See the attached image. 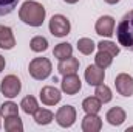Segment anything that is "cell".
Instances as JSON below:
<instances>
[{
	"label": "cell",
	"mask_w": 133,
	"mask_h": 132,
	"mask_svg": "<svg viewBox=\"0 0 133 132\" xmlns=\"http://www.w3.org/2000/svg\"><path fill=\"white\" fill-rule=\"evenodd\" d=\"M46 11L43 8L42 3L34 2V0H26L22 3L20 9H19V17L23 23L30 25V27H40L45 20Z\"/></svg>",
	"instance_id": "1"
},
{
	"label": "cell",
	"mask_w": 133,
	"mask_h": 132,
	"mask_svg": "<svg viewBox=\"0 0 133 132\" xmlns=\"http://www.w3.org/2000/svg\"><path fill=\"white\" fill-rule=\"evenodd\" d=\"M116 37L119 45L133 51V9L124 14L116 28Z\"/></svg>",
	"instance_id": "2"
},
{
	"label": "cell",
	"mask_w": 133,
	"mask_h": 132,
	"mask_svg": "<svg viewBox=\"0 0 133 132\" xmlns=\"http://www.w3.org/2000/svg\"><path fill=\"white\" fill-rule=\"evenodd\" d=\"M51 70H53V65H51V61L48 58H34L28 67L31 78L37 79V81L46 79L51 75Z\"/></svg>",
	"instance_id": "3"
},
{
	"label": "cell",
	"mask_w": 133,
	"mask_h": 132,
	"mask_svg": "<svg viewBox=\"0 0 133 132\" xmlns=\"http://www.w3.org/2000/svg\"><path fill=\"white\" fill-rule=\"evenodd\" d=\"M22 89V82L16 75H8L2 79L0 82V92L3 93V97L6 98H14L20 93Z\"/></svg>",
	"instance_id": "4"
},
{
	"label": "cell",
	"mask_w": 133,
	"mask_h": 132,
	"mask_svg": "<svg viewBox=\"0 0 133 132\" xmlns=\"http://www.w3.org/2000/svg\"><path fill=\"white\" fill-rule=\"evenodd\" d=\"M71 30V25H70V20L66 19L65 16L62 14H56L51 17L50 20V33L56 37H65L70 34Z\"/></svg>",
	"instance_id": "5"
},
{
	"label": "cell",
	"mask_w": 133,
	"mask_h": 132,
	"mask_svg": "<svg viewBox=\"0 0 133 132\" xmlns=\"http://www.w3.org/2000/svg\"><path fill=\"white\" fill-rule=\"evenodd\" d=\"M54 118L61 128H71L76 121V109L73 106H62L57 109Z\"/></svg>",
	"instance_id": "6"
},
{
	"label": "cell",
	"mask_w": 133,
	"mask_h": 132,
	"mask_svg": "<svg viewBox=\"0 0 133 132\" xmlns=\"http://www.w3.org/2000/svg\"><path fill=\"white\" fill-rule=\"evenodd\" d=\"M115 87L119 95L132 97L133 95V78L127 73H119L115 79Z\"/></svg>",
	"instance_id": "7"
},
{
	"label": "cell",
	"mask_w": 133,
	"mask_h": 132,
	"mask_svg": "<svg viewBox=\"0 0 133 132\" xmlns=\"http://www.w3.org/2000/svg\"><path fill=\"white\" fill-rule=\"evenodd\" d=\"M95 30L96 34L104 36V37H111L115 34V19L111 16H102L96 20V25H95Z\"/></svg>",
	"instance_id": "8"
},
{
	"label": "cell",
	"mask_w": 133,
	"mask_h": 132,
	"mask_svg": "<svg viewBox=\"0 0 133 132\" xmlns=\"http://www.w3.org/2000/svg\"><path fill=\"white\" fill-rule=\"evenodd\" d=\"M82 87V82H81V78L73 73V75H65L62 82H61V89L62 92L66 95H76Z\"/></svg>",
	"instance_id": "9"
},
{
	"label": "cell",
	"mask_w": 133,
	"mask_h": 132,
	"mask_svg": "<svg viewBox=\"0 0 133 132\" xmlns=\"http://www.w3.org/2000/svg\"><path fill=\"white\" fill-rule=\"evenodd\" d=\"M85 81L88 82V86H99L104 82V78H105V71H104V68H101L98 67L96 64L95 65H88L87 67V70H85Z\"/></svg>",
	"instance_id": "10"
},
{
	"label": "cell",
	"mask_w": 133,
	"mask_h": 132,
	"mask_svg": "<svg viewBox=\"0 0 133 132\" xmlns=\"http://www.w3.org/2000/svg\"><path fill=\"white\" fill-rule=\"evenodd\" d=\"M61 98H62L61 92L53 86H45L40 90V101L45 106H54V104H57L61 101Z\"/></svg>",
	"instance_id": "11"
},
{
	"label": "cell",
	"mask_w": 133,
	"mask_h": 132,
	"mask_svg": "<svg viewBox=\"0 0 133 132\" xmlns=\"http://www.w3.org/2000/svg\"><path fill=\"white\" fill-rule=\"evenodd\" d=\"M102 128V118L98 113H87L82 118V131L84 132H99Z\"/></svg>",
	"instance_id": "12"
},
{
	"label": "cell",
	"mask_w": 133,
	"mask_h": 132,
	"mask_svg": "<svg viewBox=\"0 0 133 132\" xmlns=\"http://www.w3.org/2000/svg\"><path fill=\"white\" fill-rule=\"evenodd\" d=\"M16 45V37L9 27L0 25V48L3 50H11Z\"/></svg>",
	"instance_id": "13"
},
{
	"label": "cell",
	"mask_w": 133,
	"mask_h": 132,
	"mask_svg": "<svg viewBox=\"0 0 133 132\" xmlns=\"http://www.w3.org/2000/svg\"><path fill=\"white\" fill-rule=\"evenodd\" d=\"M57 70H59V73H61L62 76L77 73V70H79V59H77V58L70 56V58H66V59H64V61H61V62H59Z\"/></svg>",
	"instance_id": "14"
},
{
	"label": "cell",
	"mask_w": 133,
	"mask_h": 132,
	"mask_svg": "<svg viewBox=\"0 0 133 132\" xmlns=\"http://www.w3.org/2000/svg\"><path fill=\"white\" fill-rule=\"evenodd\" d=\"M125 110L122 107H111L107 115H105V120L111 124V126H121L124 121H125Z\"/></svg>",
	"instance_id": "15"
},
{
	"label": "cell",
	"mask_w": 133,
	"mask_h": 132,
	"mask_svg": "<svg viewBox=\"0 0 133 132\" xmlns=\"http://www.w3.org/2000/svg\"><path fill=\"white\" fill-rule=\"evenodd\" d=\"M54 120V113L51 112V110H48V109H37L36 110V113H34V121L39 124V126H46V124H50L51 121Z\"/></svg>",
	"instance_id": "16"
},
{
	"label": "cell",
	"mask_w": 133,
	"mask_h": 132,
	"mask_svg": "<svg viewBox=\"0 0 133 132\" xmlns=\"http://www.w3.org/2000/svg\"><path fill=\"white\" fill-rule=\"evenodd\" d=\"M102 107V103L98 97H88L82 101V109L85 113H98Z\"/></svg>",
	"instance_id": "17"
},
{
	"label": "cell",
	"mask_w": 133,
	"mask_h": 132,
	"mask_svg": "<svg viewBox=\"0 0 133 132\" xmlns=\"http://www.w3.org/2000/svg\"><path fill=\"white\" fill-rule=\"evenodd\" d=\"M53 55L54 58H57L59 61H64L66 58L73 56V47L68 44V42H62V44H57L53 50Z\"/></svg>",
	"instance_id": "18"
},
{
	"label": "cell",
	"mask_w": 133,
	"mask_h": 132,
	"mask_svg": "<svg viewBox=\"0 0 133 132\" xmlns=\"http://www.w3.org/2000/svg\"><path fill=\"white\" fill-rule=\"evenodd\" d=\"M5 131L8 132H22L23 131V123L19 118V115H12L5 118Z\"/></svg>",
	"instance_id": "19"
},
{
	"label": "cell",
	"mask_w": 133,
	"mask_h": 132,
	"mask_svg": "<svg viewBox=\"0 0 133 132\" xmlns=\"http://www.w3.org/2000/svg\"><path fill=\"white\" fill-rule=\"evenodd\" d=\"M20 107H22V110H23L25 113H28V115H34L36 110L39 109V104H37V101H36L34 97L28 95V97H25V98L22 99Z\"/></svg>",
	"instance_id": "20"
},
{
	"label": "cell",
	"mask_w": 133,
	"mask_h": 132,
	"mask_svg": "<svg viewBox=\"0 0 133 132\" xmlns=\"http://www.w3.org/2000/svg\"><path fill=\"white\" fill-rule=\"evenodd\" d=\"M95 97H98V98L101 99V103H102V104L110 103V101H111V98H113L110 87H108V86H105V84H99V86H96Z\"/></svg>",
	"instance_id": "21"
},
{
	"label": "cell",
	"mask_w": 133,
	"mask_h": 132,
	"mask_svg": "<svg viewBox=\"0 0 133 132\" xmlns=\"http://www.w3.org/2000/svg\"><path fill=\"white\" fill-rule=\"evenodd\" d=\"M95 48H96V44L88 37H82L77 40V50L82 55H91L95 51Z\"/></svg>",
	"instance_id": "22"
},
{
	"label": "cell",
	"mask_w": 133,
	"mask_h": 132,
	"mask_svg": "<svg viewBox=\"0 0 133 132\" xmlns=\"http://www.w3.org/2000/svg\"><path fill=\"white\" fill-rule=\"evenodd\" d=\"M19 107L16 103L12 101H8V103H3L0 106V115L3 118H8V117H12V115H19Z\"/></svg>",
	"instance_id": "23"
},
{
	"label": "cell",
	"mask_w": 133,
	"mask_h": 132,
	"mask_svg": "<svg viewBox=\"0 0 133 132\" xmlns=\"http://www.w3.org/2000/svg\"><path fill=\"white\" fill-rule=\"evenodd\" d=\"M111 62H113V56L110 53H107V51H102V50H99V53L95 58V64L101 67V68H104V70L111 65Z\"/></svg>",
	"instance_id": "24"
},
{
	"label": "cell",
	"mask_w": 133,
	"mask_h": 132,
	"mask_svg": "<svg viewBox=\"0 0 133 132\" xmlns=\"http://www.w3.org/2000/svg\"><path fill=\"white\" fill-rule=\"evenodd\" d=\"M30 48L36 53H42V51H45L48 48V40L43 36H36L30 42Z\"/></svg>",
	"instance_id": "25"
},
{
	"label": "cell",
	"mask_w": 133,
	"mask_h": 132,
	"mask_svg": "<svg viewBox=\"0 0 133 132\" xmlns=\"http://www.w3.org/2000/svg\"><path fill=\"white\" fill-rule=\"evenodd\" d=\"M98 45V48L102 50V51H107V53H110L111 56H118L119 55V47L115 44V42H110V40H101L99 44H96Z\"/></svg>",
	"instance_id": "26"
},
{
	"label": "cell",
	"mask_w": 133,
	"mask_h": 132,
	"mask_svg": "<svg viewBox=\"0 0 133 132\" xmlns=\"http://www.w3.org/2000/svg\"><path fill=\"white\" fill-rule=\"evenodd\" d=\"M19 0H0V17L11 14L17 8Z\"/></svg>",
	"instance_id": "27"
},
{
	"label": "cell",
	"mask_w": 133,
	"mask_h": 132,
	"mask_svg": "<svg viewBox=\"0 0 133 132\" xmlns=\"http://www.w3.org/2000/svg\"><path fill=\"white\" fill-rule=\"evenodd\" d=\"M5 65H6V62H5V58L0 55V73H2V70L5 68Z\"/></svg>",
	"instance_id": "28"
},
{
	"label": "cell",
	"mask_w": 133,
	"mask_h": 132,
	"mask_svg": "<svg viewBox=\"0 0 133 132\" xmlns=\"http://www.w3.org/2000/svg\"><path fill=\"white\" fill-rule=\"evenodd\" d=\"M105 3H108V5H116V3H119L121 0H104Z\"/></svg>",
	"instance_id": "29"
},
{
	"label": "cell",
	"mask_w": 133,
	"mask_h": 132,
	"mask_svg": "<svg viewBox=\"0 0 133 132\" xmlns=\"http://www.w3.org/2000/svg\"><path fill=\"white\" fill-rule=\"evenodd\" d=\"M65 3H68V5H74V3H77L79 0H64Z\"/></svg>",
	"instance_id": "30"
}]
</instances>
